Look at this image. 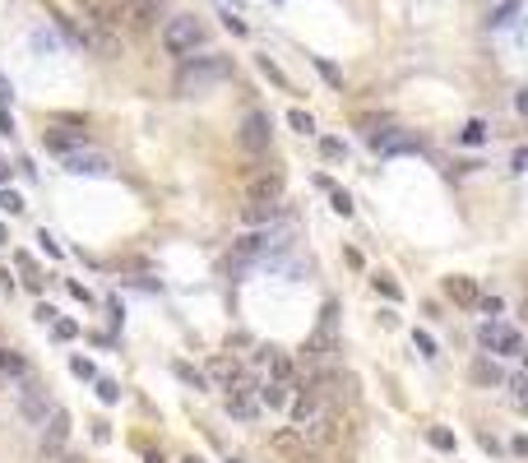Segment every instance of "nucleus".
I'll return each instance as SVG.
<instances>
[{
	"mask_svg": "<svg viewBox=\"0 0 528 463\" xmlns=\"http://www.w3.org/2000/svg\"><path fill=\"white\" fill-rule=\"evenodd\" d=\"M227 75H232V61H227V56H186L181 75H176V93H181V97H200V93H209L214 84H223Z\"/></svg>",
	"mask_w": 528,
	"mask_h": 463,
	"instance_id": "1",
	"label": "nucleus"
},
{
	"mask_svg": "<svg viewBox=\"0 0 528 463\" xmlns=\"http://www.w3.org/2000/svg\"><path fill=\"white\" fill-rule=\"evenodd\" d=\"M204 42V23L195 15H176L162 23V51L167 56H176V61H186V56H195V46Z\"/></svg>",
	"mask_w": 528,
	"mask_h": 463,
	"instance_id": "2",
	"label": "nucleus"
},
{
	"mask_svg": "<svg viewBox=\"0 0 528 463\" xmlns=\"http://www.w3.org/2000/svg\"><path fill=\"white\" fill-rule=\"evenodd\" d=\"M65 445H70V413L65 408H51V417L42 422V463H51V459H61L65 454Z\"/></svg>",
	"mask_w": 528,
	"mask_h": 463,
	"instance_id": "3",
	"label": "nucleus"
},
{
	"mask_svg": "<svg viewBox=\"0 0 528 463\" xmlns=\"http://www.w3.org/2000/svg\"><path fill=\"white\" fill-rule=\"evenodd\" d=\"M339 435H343V413H339V408H325L311 426H301V440H306L315 454H320V449H329Z\"/></svg>",
	"mask_w": 528,
	"mask_h": 463,
	"instance_id": "4",
	"label": "nucleus"
},
{
	"mask_svg": "<svg viewBox=\"0 0 528 463\" xmlns=\"http://www.w3.org/2000/svg\"><path fill=\"white\" fill-rule=\"evenodd\" d=\"M269 449H274L279 459H287V463H311V459H315V449L301 440V431H296V426H283V431H274V435H269Z\"/></svg>",
	"mask_w": 528,
	"mask_h": 463,
	"instance_id": "5",
	"label": "nucleus"
},
{
	"mask_svg": "<svg viewBox=\"0 0 528 463\" xmlns=\"http://www.w3.org/2000/svg\"><path fill=\"white\" fill-rule=\"evenodd\" d=\"M65 171H70V176H107L111 158L107 153H93V149L84 144V149H75V153H65Z\"/></svg>",
	"mask_w": 528,
	"mask_h": 463,
	"instance_id": "6",
	"label": "nucleus"
},
{
	"mask_svg": "<svg viewBox=\"0 0 528 463\" xmlns=\"http://www.w3.org/2000/svg\"><path fill=\"white\" fill-rule=\"evenodd\" d=\"M274 246H283V241H279V232L255 227V232H246V236H241V241L232 246V260H260V255H269Z\"/></svg>",
	"mask_w": 528,
	"mask_h": 463,
	"instance_id": "7",
	"label": "nucleus"
},
{
	"mask_svg": "<svg viewBox=\"0 0 528 463\" xmlns=\"http://www.w3.org/2000/svg\"><path fill=\"white\" fill-rule=\"evenodd\" d=\"M246 200L250 204H283V176L279 171H255L246 181Z\"/></svg>",
	"mask_w": 528,
	"mask_h": 463,
	"instance_id": "8",
	"label": "nucleus"
},
{
	"mask_svg": "<svg viewBox=\"0 0 528 463\" xmlns=\"http://www.w3.org/2000/svg\"><path fill=\"white\" fill-rule=\"evenodd\" d=\"M371 149L375 153H417L422 139L408 130H380V135H371Z\"/></svg>",
	"mask_w": 528,
	"mask_h": 463,
	"instance_id": "9",
	"label": "nucleus"
},
{
	"mask_svg": "<svg viewBox=\"0 0 528 463\" xmlns=\"http://www.w3.org/2000/svg\"><path fill=\"white\" fill-rule=\"evenodd\" d=\"M241 144H246L250 153L269 149V116H264V111H246V121H241Z\"/></svg>",
	"mask_w": 528,
	"mask_h": 463,
	"instance_id": "10",
	"label": "nucleus"
},
{
	"mask_svg": "<svg viewBox=\"0 0 528 463\" xmlns=\"http://www.w3.org/2000/svg\"><path fill=\"white\" fill-rule=\"evenodd\" d=\"M19 408H23L28 422H47V399H42V389H37L32 375H23V385H19Z\"/></svg>",
	"mask_w": 528,
	"mask_h": 463,
	"instance_id": "11",
	"label": "nucleus"
},
{
	"mask_svg": "<svg viewBox=\"0 0 528 463\" xmlns=\"http://www.w3.org/2000/svg\"><path fill=\"white\" fill-rule=\"evenodd\" d=\"M209 380H214L218 389H236L246 375H241V361H232V357H214V361H209Z\"/></svg>",
	"mask_w": 528,
	"mask_h": 463,
	"instance_id": "12",
	"label": "nucleus"
},
{
	"mask_svg": "<svg viewBox=\"0 0 528 463\" xmlns=\"http://www.w3.org/2000/svg\"><path fill=\"white\" fill-rule=\"evenodd\" d=\"M227 413L241 417V422H250V417L260 413V399H255V385H250V380H241V385L232 389V399H227Z\"/></svg>",
	"mask_w": 528,
	"mask_h": 463,
	"instance_id": "13",
	"label": "nucleus"
},
{
	"mask_svg": "<svg viewBox=\"0 0 528 463\" xmlns=\"http://www.w3.org/2000/svg\"><path fill=\"white\" fill-rule=\"evenodd\" d=\"M283 214V204H241V227H274Z\"/></svg>",
	"mask_w": 528,
	"mask_h": 463,
	"instance_id": "14",
	"label": "nucleus"
},
{
	"mask_svg": "<svg viewBox=\"0 0 528 463\" xmlns=\"http://www.w3.org/2000/svg\"><path fill=\"white\" fill-rule=\"evenodd\" d=\"M325 408H329V403L315 399V394H296V399H292V426H296V431H301V426H311Z\"/></svg>",
	"mask_w": 528,
	"mask_h": 463,
	"instance_id": "15",
	"label": "nucleus"
},
{
	"mask_svg": "<svg viewBox=\"0 0 528 463\" xmlns=\"http://www.w3.org/2000/svg\"><path fill=\"white\" fill-rule=\"evenodd\" d=\"M260 361H269V375H274L279 385H292V357H287V352H279V348H264Z\"/></svg>",
	"mask_w": 528,
	"mask_h": 463,
	"instance_id": "16",
	"label": "nucleus"
},
{
	"mask_svg": "<svg viewBox=\"0 0 528 463\" xmlns=\"http://www.w3.org/2000/svg\"><path fill=\"white\" fill-rule=\"evenodd\" d=\"M287 389H292V385H279V380H269V385L255 389V399H260V408H283V403L292 399Z\"/></svg>",
	"mask_w": 528,
	"mask_h": 463,
	"instance_id": "17",
	"label": "nucleus"
},
{
	"mask_svg": "<svg viewBox=\"0 0 528 463\" xmlns=\"http://www.w3.org/2000/svg\"><path fill=\"white\" fill-rule=\"evenodd\" d=\"M0 375H15V380H23V375H28V361H23L15 348H0Z\"/></svg>",
	"mask_w": 528,
	"mask_h": 463,
	"instance_id": "18",
	"label": "nucleus"
},
{
	"mask_svg": "<svg viewBox=\"0 0 528 463\" xmlns=\"http://www.w3.org/2000/svg\"><path fill=\"white\" fill-rule=\"evenodd\" d=\"M88 139L84 135H65V130H51L47 135V149H61V153H75V149H84Z\"/></svg>",
	"mask_w": 528,
	"mask_h": 463,
	"instance_id": "19",
	"label": "nucleus"
},
{
	"mask_svg": "<svg viewBox=\"0 0 528 463\" xmlns=\"http://www.w3.org/2000/svg\"><path fill=\"white\" fill-rule=\"evenodd\" d=\"M519 348H524V339H519V329H510V324H500L496 352H505V357H519Z\"/></svg>",
	"mask_w": 528,
	"mask_h": 463,
	"instance_id": "20",
	"label": "nucleus"
},
{
	"mask_svg": "<svg viewBox=\"0 0 528 463\" xmlns=\"http://www.w3.org/2000/svg\"><path fill=\"white\" fill-rule=\"evenodd\" d=\"M445 287H450V296H454V301H464V306H473V301H478V287H473L468 278H450Z\"/></svg>",
	"mask_w": 528,
	"mask_h": 463,
	"instance_id": "21",
	"label": "nucleus"
},
{
	"mask_svg": "<svg viewBox=\"0 0 528 463\" xmlns=\"http://www.w3.org/2000/svg\"><path fill=\"white\" fill-rule=\"evenodd\" d=\"M514 15H519V0H510V5H500L496 15H491V28H510Z\"/></svg>",
	"mask_w": 528,
	"mask_h": 463,
	"instance_id": "22",
	"label": "nucleus"
},
{
	"mask_svg": "<svg viewBox=\"0 0 528 463\" xmlns=\"http://www.w3.org/2000/svg\"><path fill=\"white\" fill-rule=\"evenodd\" d=\"M287 125H292L296 135H315V121L306 116V111H287Z\"/></svg>",
	"mask_w": 528,
	"mask_h": 463,
	"instance_id": "23",
	"label": "nucleus"
},
{
	"mask_svg": "<svg viewBox=\"0 0 528 463\" xmlns=\"http://www.w3.org/2000/svg\"><path fill=\"white\" fill-rule=\"evenodd\" d=\"M176 375L186 380V385H195V389H204V370H195V366H186V361H176Z\"/></svg>",
	"mask_w": 528,
	"mask_h": 463,
	"instance_id": "24",
	"label": "nucleus"
},
{
	"mask_svg": "<svg viewBox=\"0 0 528 463\" xmlns=\"http://www.w3.org/2000/svg\"><path fill=\"white\" fill-rule=\"evenodd\" d=\"M464 144H487V125H482V121H468L464 125Z\"/></svg>",
	"mask_w": 528,
	"mask_h": 463,
	"instance_id": "25",
	"label": "nucleus"
},
{
	"mask_svg": "<svg viewBox=\"0 0 528 463\" xmlns=\"http://www.w3.org/2000/svg\"><path fill=\"white\" fill-rule=\"evenodd\" d=\"M375 292H385L389 301H399V296H404V292H399V283H394V278H385V274H375Z\"/></svg>",
	"mask_w": 528,
	"mask_h": 463,
	"instance_id": "26",
	"label": "nucleus"
},
{
	"mask_svg": "<svg viewBox=\"0 0 528 463\" xmlns=\"http://www.w3.org/2000/svg\"><path fill=\"white\" fill-rule=\"evenodd\" d=\"M478 339H482V348H496V339H500V324L491 320V324H482L478 329Z\"/></svg>",
	"mask_w": 528,
	"mask_h": 463,
	"instance_id": "27",
	"label": "nucleus"
},
{
	"mask_svg": "<svg viewBox=\"0 0 528 463\" xmlns=\"http://www.w3.org/2000/svg\"><path fill=\"white\" fill-rule=\"evenodd\" d=\"M0 209H5V214H23V200H19L15 190H5V195H0Z\"/></svg>",
	"mask_w": 528,
	"mask_h": 463,
	"instance_id": "28",
	"label": "nucleus"
},
{
	"mask_svg": "<svg viewBox=\"0 0 528 463\" xmlns=\"http://www.w3.org/2000/svg\"><path fill=\"white\" fill-rule=\"evenodd\" d=\"M320 153H325V158H334V162H339V158L348 153V149H343V139H325V144H320Z\"/></svg>",
	"mask_w": 528,
	"mask_h": 463,
	"instance_id": "29",
	"label": "nucleus"
},
{
	"mask_svg": "<svg viewBox=\"0 0 528 463\" xmlns=\"http://www.w3.org/2000/svg\"><path fill=\"white\" fill-rule=\"evenodd\" d=\"M431 445L435 449H454V435L445 431V426H435V431H431Z\"/></svg>",
	"mask_w": 528,
	"mask_h": 463,
	"instance_id": "30",
	"label": "nucleus"
},
{
	"mask_svg": "<svg viewBox=\"0 0 528 463\" xmlns=\"http://www.w3.org/2000/svg\"><path fill=\"white\" fill-rule=\"evenodd\" d=\"M70 370H75V375H84V380H93V361H88V357H75V361H70Z\"/></svg>",
	"mask_w": 528,
	"mask_h": 463,
	"instance_id": "31",
	"label": "nucleus"
},
{
	"mask_svg": "<svg viewBox=\"0 0 528 463\" xmlns=\"http://www.w3.org/2000/svg\"><path fill=\"white\" fill-rule=\"evenodd\" d=\"M413 343H417V352H422V357H435V343H431V334H413Z\"/></svg>",
	"mask_w": 528,
	"mask_h": 463,
	"instance_id": "32",
	"label": "nucleus"
},
{
	"mask_svg": "<svg viewBox=\"0 0 528 463\" xmlns=\"http://www.w3.org/2000/svg\"><path fill=\"white\" fill-rule=\"evenodd\" d=\"M75 334H79L75 320H56V339H75Z\"/></svg>",
	"mask_w": 528,
	"mask_h": 463,
	"instance_id": "33",
	"label": "nucleus"
},
{
	"mask_svg": "<svg viewBox=\"0 0 528 463\" xmlns=\"http://www.w3.org/2000/svg\"><path fill=\"white\" fill-rule=\"evenodd\" d=\"M315 70H320V75H325L329 84H334V88H339V84H343V79H339V70H334V65H329V61H315Z\"/></svg>",
	"mask_w": 528,
	"mask_h": 463,
	"instance_id": "34",
	"label": "nucleus"
},
{
	"mask_svg": "<svg viewBox=\"0 0 528 463\" xmlns=\"http://www.w3.org/2000/svg\"><path fill=\"white\" fill-rule=\"evenodd\" d=\"M97 399H102V403H116V385H111V380H97Z\"/></svg>",
	"mask_w": 528,
	"mask_h": 463,
	"instance_id": "35",
	"label": "nucleus"
},
{
	"mask_svg": "<svg viewBox=\"0 0 528 463\" xmlns=\"http://www.w3.org/2000/svg\"><path fill=\"white\" fill-rule=\"evenodd\" d=\"M510 389H514V394H510V399H514V408H524V375H514V380H510Z\"/></svg>",
	"mask_w": 528,
	"mask_h": 463,
	"instance_id": "36",
	"label": "nucleus"
},
{
	"mask_svg": "<svg viewBox=\"0 0 528 463\" xmlns=\"http://www.w3.org/2000/svg\"><path fill=\"white\" fill-rule=\"evenodd\" d=\"M473 375H478V380H491V385H496V366H487V361H478V366H473Z\"/></svg>",
	"mask_w": 528,
	"mask_h": 463,
	"instance_id": "37",
	"label": "nucleus"
},
{
	"mask_svg": "<svg viewBox=\"0 0 528 463\" xmlns=\"http://www.w3.org/2000/svg\"><path fill=\"white\" fill-rule=\"evenodd\" d=\"M51 463H84V459H79V454H70V449H65L61 459H51Z\"/></svg>",
	"mask_w": 528,
	"mask_h": 463,
	"instance_id": "38",
	"label": "nucleus"
},
{
	"mask_svg": "<svg viewBox=\"0 0 528 463\" xmlns=\"http://www.w3.org/2000/svg\"><path fill=\"white\" fill-rule=\"evenodd\" d=\"M186 463H200V459H186Z\"/></svg>",
	"mask_w": 528,
	"mask_h": 463,
	"instance_id": "39",
	"label": "nucleus"
}]
</instances>
